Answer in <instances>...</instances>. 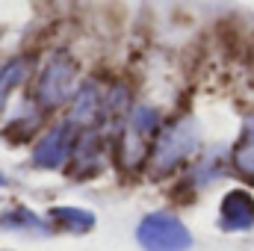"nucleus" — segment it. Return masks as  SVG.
Returning <instances> with one entry per match:
<instances>
[{
	"label": "nucleus",
	"instance_id": "f257e3e1",
	"mask_svg": "<svg viewBox=\"0 0 254 251\" xmlns=\"http://www.w3.org/2000/svg\"><path fill=\"white\" fill-rule=\"evenodd\" d=\"M74 80H77V68L71 63V57L65 51L54 54L51 63L45 65V71L39 77V89H36V101H39L42 113L63 107L68 95L74 92Z\"/></svg>",
	"mask_w": 254,
	"mask_h": 251
},
{
	"label": "nucleus",
	"instance_id": "f03ea898",
	"mask_svg": "<svg viewBox=\"0 0 254 251\" xmlns=\"http://www.w3.org/2000/svg\"><path fill=\"white\" fill-rule=\"evenodd\" d=\"M139 243L148 251H184L190 246V234L187 228L169 216V213H154L139 225Z\"/></svg>",
	"mask_w": 254,
	"mask_h": 251
},
{
	"label": "nucleus",
	"instance_id": "7ed1b4c3",
	"mask_svg": "<svg viewBox=\"0 0 254 251\" xmlns=\"http://www.w3.org/2000/svg\"><path fill=\"white\" fill-rule=\"evenodd\" d=\"M195 148V130L187 119L175 122L172 127H166L160 133V142H157V151H154V166L157 172H169L175 163H181L187 154Z\"/></svg>",
	"mask_w": 254,
	"mask_h": 251
},
{
	"label": "nucleus",
	"instance_id": "20e7f679",
	"mask_svg": "<svg viewBox=\"0 0 254 251\" xmlns=\"http://www.w3.org/2000/svg\"><path fill=\"white\" fill-rule=\"evenodd\" d=\"M71 145H74V139H71V125L65 122V125L54 127L51 133H45V139L39 142V148H36V154H33V163H36V166H45V169H54V166H60V163L68 160Z\"/></svg>",
	"mask_w": 254,
	"mask_h": 251
},
{
	"label": "nucleus",
	"instance_id": "39448f33",
	"mask_svg": "<svg viewBox=\"0 0 254 251\" xmlns=\"http://www.w3.org/2000/svg\"><path fill=\"white\" fill-rule=\"evenodd\" d=\"M222 222L231 228V231H243L254 222V201L252 195L246 192H231L225 198V207H222Z\"/></svg>",
	"mask_w": 254,
	"mask_h": 251
},
{
	"label": "nucleus",
	"instance_id": "423d86ee",
	"mask_svg": "<svg viewBox=\"0 0 254 251\" xmlns=\"http://www.w3.org/2000/svg\"><path fill=\"white\" fill-rule=\"evenodd\" d=\"M27 74H30V63L27 60H12V63L0 65V110H3L6 98L12 95V89L27 80Z\"/></svg>",
	"mask_w": 254,
	"mask_h": 251
}]
</instances>
